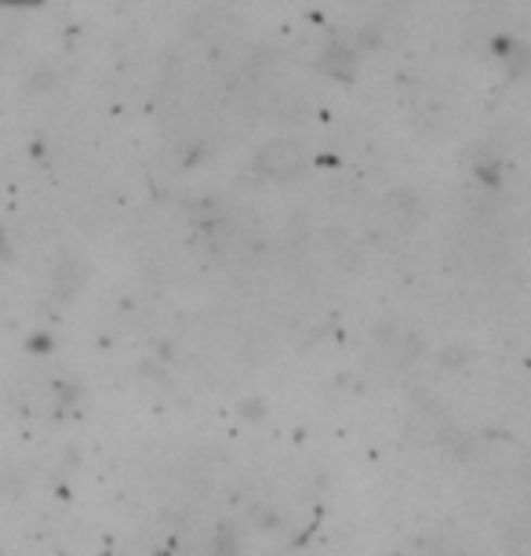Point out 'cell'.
Listing matches in <instances>:
<instances>
[{
  "instance_id": "cell-1",
  "label": "cell",
  "mask_w": 531,
  "mask_h": 556,
  "mask_svg": "<svg viewBox=\"0 0 531 556\" xmlns=\"http://www.w3.org/2000/svg\"><path fill=\"white\" fill-rule=\"evenodd\" d=\"M263 161L269 164L266 172H274V175H288L291 167H299V150L291 142H274L269 150L263 153Z\"/></svg>"
}]
</instances>
